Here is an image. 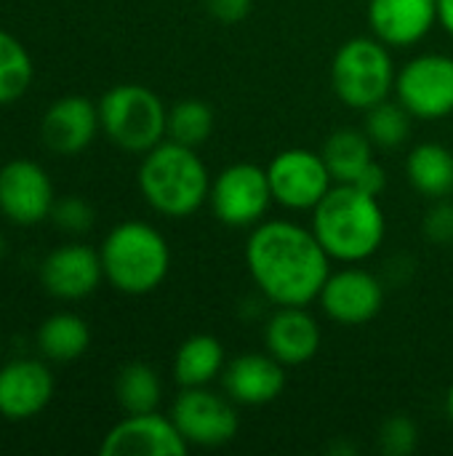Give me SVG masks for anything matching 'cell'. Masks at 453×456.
<instances>
[{"mask_svg":"<svg viewBox=\"0 0 453 456\" xmlns=\"http://www.w3.org/2000/svg\"><path fill=\"white\" fill-rule=\"evenodd\" d=\"M200 3H203L206 13L222 24H238L254 8V0H200Z\"/></svg>","mask_w":453,"mask_h":456,"instance_id":"obj_31","label":"cell"},{"mask_svg":"<svg viewBox=\"0 0 453 456\" xmlns=\"http://www.w3.org/2000/svg\"><path fill=\"white\" fill-rule=\"evenodd\" d=\"M51 219L56 222L59 230L69 235H83L93 227V208L83 198H61L53 203Z\"/></svg>","mask_w":453,"mask_h":456,"instance_id":"obj_29","label":"cell"},{"mask_svg":"<svg viewBox=\"0 0 453 456\" xmlns=\"http://www.w3.org/2000/svg\"><path fill=\"white\" fill-rule=\"evenodd\" d=\"M395 99L414 120H446L453 115V56L419 53L395 77Z\"/></svg>","mask_w":453,"mask_h":456,"instance_id":"obj_9","label":"cell"},{"mask_svg":"<svg viewBox=\"0 0 453 456\" xmlns=\"http://www.w3.org/2000/svg\"><path fill=\"white\" fill-rule=\"evenodd\" d=\"M0 353H3V339H0Z\"/></svg>","mask_w":453,"mask_h":456,"instance_id":"obj_36","label":"cell"},{"mask_svg":"<svg viewBox=\"0 0 453 456\" xmlns=\"http://www.w3.org/2000/svg\"><path fill=\"white\" fill-rule=\"evenodd\" d=\"M320 345V323L304 307H278L264 326V347L283 366L310 363Z\"/></svg>","mask_w":453,"mask_h":456,"instance_id":"obj_18","label":"cell"},{"mask_svg":"<svg viewBox=\"0 0 453 456\" xmlns=\"http://www.w3.org/2000/svg\"><path fill=\"white\" fill-rule=\"evenodd\" d=\"M104 278L101 256L91 246L69 243L56 251H51L40 265V281L45 291L64 302L85 299L99 289Z\"/></svg>","mask_w":453,"mask_h":456,"instance_id":"obj_14","label":"cell"},{"mask_svg":"<svg viewBox=\"0 0 453 456\" xmlns=\"http://www.w3.org/2000/svg\"><path fill=\"white\" fill-rule=\"evenodd\" d=\"M422 235L435 246H453V200H433L422 219Z\"/></svg>","mask_w":453,"mask_h":456,"instance_id":"obj_30","label":"cell"},{"mask_svg":"<svg viewBox=\"0 0 453 456\" xmlns=\"http://www.w3.org/2000/svg\"><path fill=\"white\" fill-rule=\"evenodd\" d=\"M115 395L125 414H147V411H158L163 398V385L150 363L133 361L120 369L115 379Z\"/></svg>","mask_w":453,"mask_h":456,"instance_id":"obj_24","label":"cell"},{"mask_svg":"<svg viewBox=\"0 0 453 456\" xmlns=\"http://www.w3.org/2000/svg\"><path fill=\"white\" fill-rule=\"evenodd\" d=\"M91 345V329L80 315L56 313L37 329V347L48 361L69 363L77 361Z\"/></svg>","mask_w":453,"mask_h":456,"instance_id":"obj_23","label":"cell"},{"mask_svg":"<svg viewBox=\"0 0 453 456\" xmlns=\"http://www.w3.org/2000/svg\"><path fill=\"white\" fill-rule=\"evenodd\" d=\"M192 446L184 441L171 414H128L101 441V456H184Z\"/></svg>","mask_w":453,"mask_h":456,"instance_id":"obj_13","label":"cell"},{"mask_svg":"<svg viewBox=\"0 0 453 456\" xmlns=\"http://www.w3.org/2000/svg\"><path fill=\"white\" fill-rule=\"evenodd\" d=\"M446 414H449V419L453 422V382L451 387H449V395H446Z\"/></svg>","mask_w":453,"mask_h":456,"instance_id":"obj_34","label":"cell"},{"mask_svg":"<svg viewBox=\"0 0 453 456\" xmlns=\"http://www.w3.org/2000/svg\"><path fill=\"white\" fill-rule=\"evenodd\" d=\"M3 251H5V240L0 238V256H3Z\"/></svg>","mask_w":453,"mask_h":456,"instance_id":"obj_35","label":"cell"},{"mask_svg":"<svg viewBox=\"0 0 453 456\" xmlns=\"http://www.w3.org/2000/svg\"><path fill=\"white\" fill-rule=\"evenodd\" d=\"M411 123H414V115L398 99H384L366 110L363 131L368 134L374 147L398 150L400 144H406L411 134Z\"/></svg>","mask_w":453,"mask_h":456,"instance_id":"obj_25","label":"cell"},{"mask_svg":"<svg viewBox=\"0 0 453 456\" xmlns=\"http://www.w3.org/2000/svg\"><path fill=\"white\" fill-rule=\"evenodd\" d=\"M99 256L109 286L128 297L152 294L171 273V246L166 235L139 219L112 227Z\"/></svg>","mask_w":453,"mask_h":456,"instance_id":"obj_4","label":"cell"},{"mask_svg":"<svg viewBox=\"0 0 453 456\" xmlns=\"http://www.w3.org/2000/svg\"><path fill=\"white\" fill-rule=\"evenodd\" d=\"M264 168L275 203L288 211H312L336 184L323 155L304 147L280 150Z\"/></svg>","mask_w":453,"mask_h":456,"instance_id":"obj_10","label":"cell"},{"mask_svg":"<svg viewBox=\"0 0 453 456\" xmlns=\"http://www.w3.org/2000/svg\"><path fill=\"white\" fill-rule=\"evenodd\" d=\"M331 256L312 227L291 219H262L246 240V267L259 294L275 307H307L318 302Z\"/></svg>","mask_w":453,"mask_h":456,"instance_id":"obj_1","label":"cell"},{"mask_svg":"<svg viewBox=\"0 0 453 456\" xmlns=\"http://www.w3.org/2000/svg\"><path fill=\"white\" fill-rule=\"evenodd\" d=\"M222 387L238 406H267L286 390V366L270 353H246L227 361Z\"/></svg>","mask_w":453,"mask_h":456,"instance_id":"obj_17","label":"cell"},{"mask_svg":"<svg viewBox=\"0 0 453 456\" xmlns=\"http://www.w3.org/2000/svg\"><path fill=\"white\" fill-rule=\"evenodd\" d=\"M171 419L190 446L219 449L235 441L240 430L238 403L227 393L206 387H182L171 406Z\"/></svg>","mask_w":453,"mask_h":456,"instance_id":"obj_8","label":"cell"},{"mask_svg":"<svg viewBox=\"0 0 453 456\" xmlns=\"http://www.w3.org/2000/svg\"><path fill=\"white\" fill-rule=\"evenodd\" d=\"M310 214L315 238L342 265L371 259L387 238V216L379 198L358 184H334Z\"/></svg>","mask_w":453,"mask_h":456,"instance_id":"obj_2","label":"cell"},{"mask_svg":"<svg viewBox=\"0 0 453 456\" xmlns=\"http://www.w3.org/2000/svg\"><path fill=\"white\" fill-rule=\"evenodd\" d=\"M53 398V374L43 361L16 358L0 369V417L24 422L37 417Z\"/></svg>","mask_w":453,"mask_h":456,"instance_id":"obj_15","label":"cell"},{"mask_svg":"<svg viewBox=\"0 0 453 456\" xmlns=\"http://www.w3.org/2000/svg\"><path fill=\"white\" fill-rule=\"evenodd\" d=\"M224 366V345L211 334H192L174 355V379L179 387H206L222 379Z\"/></svg>","mask_w":453,"mask_h":456,"instance_id":"obj_20","label":"cell"},{"mask_svg":"<svg viewBox=\"0 0 453 456\" xmlns=\"http://www.w3.org/2000/svg\"><path fill=\"white\" fill-rule=\"evenodd\" d=\"M320 155L336 184H352L363 168L376 160L374 142L363 128H336L320 147Z\"/></svg>","mask_w":453,"mask_h":456,"instance_id":"obj_22","label":"cell"},{"mask_svg":"<svg viewBox=\"0 0 453 456\" xmlns=\"http://www.w3.org/2000/svg\"><path fill=\"white\" fill-rule=\"evenodd\" d=\"M35 77L29 51L5 29H0V104L21 99Z\"/></svg>","mask_w":453,"mask_h":456,"instance_id":"obj_26","label":"cell"},{"mask_svg":"<svg viewBox=\"0 0 453 456\" xmlns=\"http://www.w3.org/2000/svg\"><path fill=\"white\" fill-rule=\"evenodd\" d=\"M272 203L267 168L256 163H232L211 179L208 206L224 227L251 230L267 216Z\"/></svg>","mask_w":453,"mask_h":456,"instance_id":"obj_7","label":"cell"},{"mask_svg":"<svg viewBox=\"0 0 453 456\" xmlns=\"http://www.w3.org/2000/svg\"><path fill=\"white\" fill-rule=\"evenodd\" d=\"M99 128V104L85 96H64L45 110L43 142L56 155H77L93 142Z\"/></svg>","mask_w":453,"mask_h":456,"instance_id":"obj_19","label":"cell"},{"mask_svg":"<svg viewBox=\"0 0 453 456\" xmlns=\"http://www.w3.org/2000/svg\"><path fill=\"white\" fill-rule=\"evenodd\" d=\"M371 35L390 48L422 43L438 24V0H368Z\"/></svg>","mask_w":453,"mask_h":456,"instance_id":"obj_16","label":"cell"},{"mask_svg":"<svg viewBox=\"0 0 453 456\" xmlns=\"http://www.w3.org/2000/svg\"><path fill=\"white\" fill-rule=\"evenodd\" d=\"M438 24L453 37V0H438Z\"/></svg>","mask_w":453,"mask_h":456,"instance_id":"obj_33","label":"cell"},{"mask_svg":"<svg viewBox=\"0 0 453 456\" xmlns=\"http://www.w3.org/2000/svg\"><path fill=\"white\" fill-rule=\"evenodd\" d=\"M53 203L51 176L35 160L16 158L0 168V214L8 222L32 227L51 216Z\"/></svg>","mask_w":453,"mask_h":456,"instance_id":"obj_12","label":"cell"},{"mask_svg":"<svg viewBox=\"0 0 453 456\" xmlns=\"http://www.w3.org/2000/svg\"><path fill=\"white\" fill-rule=\"evenodd\" d=\"M406 176L411 187L427 200L453 195V152L438 142L417 144L406 158Z\"/></svg>","mask_w":453,"mask_h":456,"instance_id":"obj_21","label":"cell"},{"mask_svg":"<svg viewBox=\"0 0 453 456\" xmlns=\"http://www.w3.org/2000/svg\"><path fill=\"white\" fill-rule=\"evenodd\" d=\"M352 184H358L360 190H366V192L382 198V192L387 190V171L382 168L379 160H371V163L363 168V174H360Z\"/></svg>","mask_w":453,"mask_h":456,"instance_id":"obj_32","label":"cell"},{"mask_svg":"<svg viewBox=\"0 0 453 456\" xmlns=\"http://www.w3.org/2000/svg\"><path fill=\"white\" fill-rule=\"evenodd\" d=\"M216 126V115L211 110V104L200 102V99H182L168 110V136L171 142L187 144V147H200L208 142V136L214 134Z\"/></svg>","mask_w":453,"mask_h":456,"instance_id":"obj_27","label":"cell"},{"mask_svg":"<svg viewBox=\"0 0 453 456\" xmlns=\"http://www.w3.org/2000/svg\"><path fill=\"white\" fill-rule=\"evenodd\" d=\"M384 283L366 267L347 265L344 270H331L318 305L323 313L342 326H363L374 321L384 307Z\"/></svg>","mask_w":453,"mask_h":456,"instance_id":"obj_11","label":"cell"},{"mask_svg":"<svg viewBox=\"0 0 453 456\" xmlns=\"http://www.w3.org/2000/svg\"><path fill=\"white\" fill-rule=\"evenodd\" d=\"M419 444V430L414 425V419L395 414L390 419L382 422L379 436H376V446L379 452L387 456H409L417 452Z\"/></svg>","mask_w":453,"mask_h":456,"instance_id":"obj_28","label":"cell"},{"mask_svg":"<svg viewBox=\"0 0 453 456\" xmlns=\"http://www.w3.org/2000/svg\"><path fill=\"white\" fill-rule=\"evenodd\" d=\"M101 131L125 152L144 155L168 136V110L163 99L139 83H120L99 102Z\"/></svg>","mask_w":453,"mask_h":456,"instance_id":"obj_6","label":"cell"},{"mask_svg":"<svg viewBox=\"0 0 453 456\" xmlns=\"http://www.w3.org/2000/svg\"><path fill=\"white\" fill-rule=\"evenodd\" d=\"M398 67L390 45L374 35L350 37L331 59V88L342 104L366 112L395 94Z\"/></svg>","mask_w":453,"mask_h":456,"instance_id":"obj_5","label":"cell"},{"mask_svg":"<svg viewBox=\"0 0 453 456\" xmlns=\"http://www.w3.org/2000/svg\"><path fill=\"white\" fill-rule=\"evenodd\" d=\"M139 190L147 206L160 216L184 219L208 203L211 174L195 147L166 139L144 152Z\"/></svg>","mask_w":453,"mask_h":456,"instance_id":"obj_3","label":"cell"}]
</instances>
